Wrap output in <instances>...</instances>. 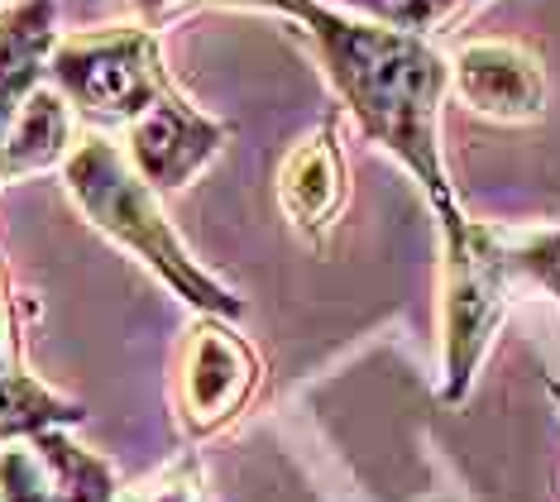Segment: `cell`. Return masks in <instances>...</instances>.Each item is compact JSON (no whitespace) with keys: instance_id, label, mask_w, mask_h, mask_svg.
Segmentation results:
<instances>
[{"instance_id":"cell-1","label":"cell","mask_w":560,"mask_h":502,"mask_svg":"<svg viewBox=\"0 0 560 502\" xmlns=\"http://www.w3.org/2000/svg\"><path fill=\"white\" fill-rule=\"evenodd\" d=\"M259 10L292 20L322 58L340 120H354L374 149L412 173L436 225H455L465 215L445 173L441 153V101L451 92V62L436 44L360 15L326 5V0H264Z\"/></svg>"},{"instance_id":"cell-2","label":"cell","mask_w":560,"mask_h":502,"mask_svg":"<svg viewBox=\"0 0 560 502\" xmlns=\"http://www.w3.org/2000/svg\"><path fill=\"white\" fill-rule=\"evenodd\" d=\"M517 297L560 306V221L460 215L441 230V402L460 407L469 397Z\"/></svg>"},{"instance_id":"cell-3","label":"cell","mask_w":560,"mask_h":502,"mask_svg":"<svg viewBox=\"0 0 560 502\" xmlns=\"http://www.w3.org/2000/svg\"><path fill=\"white\" fill-rule=\"evenodd\" d=\"M58 177L72 206L86 215V225L144 264L149 278L163 282L177 302H187L197 316H215V320L245 316V297L235 288H225L211 268L197 264V254L183 244L168 211H163V197L144 187V177L130 167L125 149L110 135L82 130L72 153L62 159Z\"/></svg>"},{"instance_id":"cell-4","label":"cell","mask_w":560,"mask_h":502,"mask_svg":"<svg viewBox=\"0 0 560 502\" xmlns=\"http://www.w3.org/2000/svg\"><path fill=\"white\" fill-rule=\"evenodd\" d=\"M48 86L96 135L130 130L173 86L159 54V34L144 24L96 34H62L48 54Z\"/></svg>"},{"instance_id":"cell-5","label":"cell","mask_w":560,"mask_h":502,"mask_svg":"<svg viewBox=\"0 0 560 502\" xmlns=\"http://www.w3.org/2000/svg\"><path fill=\"white\" fill-rule=\"evenodd\" d=\"M259 388V354L235 320L197 316L177 354V427L187 441H211L245 417L249 397Z\"/></svg>"},{"instance_id":"cell-6","label":"cell","mask_w":560,"mask_h":502,"mask_svg":"<svg viewBox=\"0 0 560 502\" xmlns=\"http://www.w3.org/2000/svg\"><path fill=\"white\" fill-rule=\"evenodd\" d=\"M231 125L215 115L197 110L192 101L177 92V82L149 106L139 120L125 130V159L154 197H173V191L192 187L207 167L221 159Z\"/></svg>"},{"instance_id":"cell-7","label":"cell","mask_w":560,"mask_h":502,"mask_svg":"<svg viewBox=\"0 0 560 502\" xmlns=\"http://www.w3.org/2000/svg\"><path fill=\"white\" fill-rule=\"evenodd\" d=\"M451 92L475 115L499 125H532L546 115L551 86L546 68L527 44L513 38H469L451 58Z\"/></svg>"},{"instance_id":"cell-8","label":"cell","mask_w":560,"mask_h":502,"mask_svg":"<svg viewBox=\"0 0 560 502\" xmlns=\"http://www.w3.org/2000/svg\"><path fill=\"white\" fill-rule=\"evenodd\" d=\"M86 421V407L48 388L24 359V302L0 259V445L39 431H72Z\"/></svg>"},{"instance_id":"cell-9","label":"cell","mask_w":560,"mask_h":502,"mask_svg":"<svg viewBox=\"0 0 560 502\" xmlns=\"http://www.w3.org/2000/svg\"><path fill=\"white\" fill-rule=\"evenodd\" d=\"M346 197H350V167H346V149H340V110H336L302 144L288 149L283 167H278V206L312 244H322L336 230L340 211H346Z\"/></svg>"},{"instance_id":"cell-10","label":"cell","mask_w":560,"mask_h":502,"mask_svg":"<svg viewBox=\"0 0 560 502\" xmlns=\"http://www.w3.org/2000/svg\"><path fill=\"white\" fill-rule=\"evenodd\" d=\"M58 38V0H15L10 10H0V187L15 183L10 130L24 101L48 82V54Z\"/></svg>"},{"instance_id":"cell-11","label":"cell","mask_w":560,"mask_h":502,"mask_svg":"<svg viewBox=\"0 0 560 502\" xmlns=\"http://www.w3.org/2000/svg\"><path fill=\"white\" fill-rule=\"evenodd\" d=\"M34 445L44 450L58 483V502H120V474L101 450L78 445L68 431H39Z\"/></svg>"},{"instance_id":"cell-12","label":"cell","mask_w":560,"mask_h":502,"mask_svg":"<svg viewBox=\"0 0 560 502\" xmlns=\"http://www.w3.org/2000/svg\"><path fill=\"white\" fill-rule=\"evenodd\" d=\"M326 5L346 10V15H360L369 24H384V30H398V34L436 44V34H445L465 10L483 5V0H326Z\"/></svg>"},{"instance_id":"cell-13","label":"cell","mask_w":560,"mask_h":502,"mask_svg":"<svg viewBox=\"0 0 560 502\" xmlns=\"http://www.w3.org/2000/svg\"><path fill=\"white\" fill-rule=\"evenodd\" d=\"M120 502H207V479H201L197 450L177 455L168 469H159L154 479H144L139 488H125Z\"/></svg>"},{"instance_id":"cell-14","label":"cell","mask_w":560,"mask_h":502,"mask_svg":"<svg viewBox=\"0 0 560 502\" xmlns=\"http://www.w3.org/2000/svg\"><path fill=\"white\" fill-rule=\"evenodd\" d=\"M135 5V15H139V24L144 30H163L168 20H177V15H187V10H197V5H240V10H259L264 0H130Z\"/></svg>"},{"instance_id":"cell-15","label":"cell","mask_w":560,"mask_h":502,"mask_svg":"<svg viewBox=\"0 0 560 502\" xmlns=\"http://www.w3.org/2000/svg\"><path fill=\"white\" fill-rule=\"evenodd\" d=\"M546 393L556 397V407H560V378H546Z\"/></svg>"}]
</instances>
